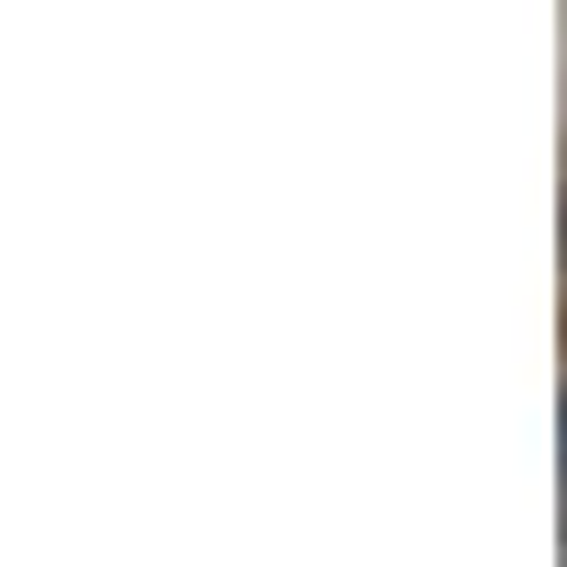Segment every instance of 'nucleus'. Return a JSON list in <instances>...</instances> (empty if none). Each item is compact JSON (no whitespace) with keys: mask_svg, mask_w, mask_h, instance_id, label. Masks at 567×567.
<instances>
[{"mask_svg":"<svg viewBox=\"0 0 567 567\" xmlns=\"http://www.w3.org/2000/svg\"><path fill=\"white\" fill-rule=\"evenodd\" d=\"M556 443H567V432H556Z\"/></svg>","mask_w":567,"mask_h":567,"instance_id":"nucleus-1","label":"nucleus"}]
</instances>
